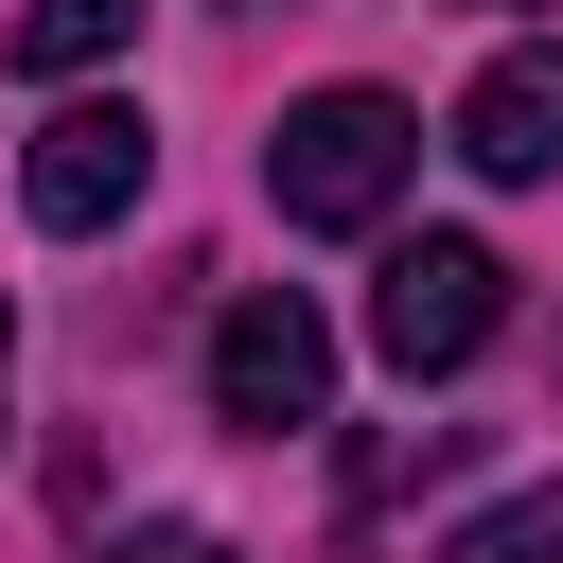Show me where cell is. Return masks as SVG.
<instances>
[{"instance_id": "6da1fadb", "label": "cell", "mask_w": 563, "mask_h": 563, "mask_svg": "<svg viewBox=\"0 0 563 563\" xmlns=\"http://www.w3.org/2000/svg\"><path fill=\"white\" fill-rule=\"evenodd\" d=\"M405 158H422V123H405L387 88H317V106H282V141H264V211H282V229H387Z\"/></svg>"}, {"instance_id": "7a4b0ae2", "label": "cell", "mask_w": 563, "mask_h": 563, "mask_svg": "<svg viewBox=\"0 0 563 563\" xmlns=\"http://www.w3.org/2000/svg\"><path fill=\"white\" fill-rule=\"evenodd\" d=\"M493 317H510V264H493L475 229H422V246H387V282H369V352H387L405 387L475 369V352H493Z\"/></svg>"}, {"instance_id": "3957f363", "label": "cell", "mask_w": 563, "mask_h": 563, "mask_svg": "<svg viewBox=\"0 0 563 563\" xmlns=\"http://www.w3.org/2000/svg\"><path fill=\"white\" fill-rule=\"evenodd\" d=\"M211 422H246V440L334 422V317H317L299 282H264V299L211 317Z\"/></svg>"}, {"instance_id": "277c9868", "label": "cell", "mask_w": 563, "mask_h": 563, "mask_svg": "<svg viewBox=\"0 0 563 563\" xmlns=\"http://www.w3.org/2000/svg\"><path fill=\"white\" fill-rule=\"evenodd\" d=\"M141 176H158V123H141V106H53V123H35V158H18L35 229H123V211H141Z\"/></svg>"}, {"instance_id": "5b68a950", "label": "cell", "mask_w": 563, "mask_h": 563, "mask_svg": "<svg viewBox=\"0 0 563 563\" xmlns=\"http://www.w3.org/2000/svg\"><path fill=\"white\" fill-rule=\"evenodd\" d=\"M457 158H475V176H510V194H528V176H563V53H493V70L457 88Z\"/></svg>"}, {"instance_id": "8992f818", "label": "cell", "mask_w": 563, "mask_h": 563, "mask_svg": "<svg viewBox=\"0 0 563 563\" xmlns=\"http://www.w3.org/2000/svg\"><path fill=\"white\" fill-rule=\"evenodd\" d=\"M123 35H141V0H18V70H53V88L106 70Z\"/></svg>"}, {"instance_id": "52a82bcc", "label": "cell", "mask_w": 563, "mask_h": 563, "mask_svg": "<svg viewBox=\"0 0 563 563\" xmlns=\"http://www.w3.org/2000/svg\"><path fill=\"white\" fill-rule=\"evenodd\" d=\"M440 563H563V493H510V510H475Z\"/></svg>"}, {"instance_id": "ba28073f", "label": "cell", "mask_w": 563, "mask_h": 563, "mask_svg": "<svg viewBox=\"0 0 563 563\" xmlns=\"http://www.w3.org/2000/svg\"><path fill=\"white\" fill-rule=\"evenodd\" d=\"M123 563H229V545H211V528H158V545H123Z\"/></svg>"}, {"instance_id": "9c48e42d", "label": "cell", "mask_w": 563, "mask_h": 563, "mask_svg": "<svg viewBox=\"0 0 563 563\" xmlns=\"http://www.w3.org/2000/svg\"><path fill=\"white\" fill-rule=\"evenodd\" d=\"M0 352H18V317H0Z\"/></svg>"}]
</instances>
